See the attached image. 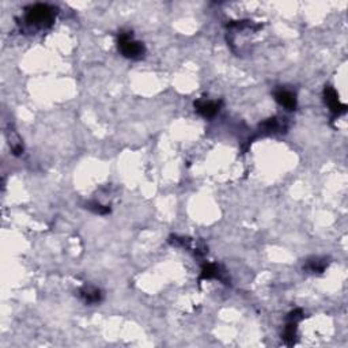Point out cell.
Returning <instances> with one entry per match:
<instances>
[{"instance_id": "1", "label": "cell", "mask_w": 348, "mask_h": 348, "mask_svg": "<svg viewBox=\"0 0 348 348\" xmlns=\"http://www.w3.org/2000/svg\"><path fill=\"white\" fill-rule=\"evenodd\" d=\"M55 11L56 10L48 4H34L26 10L25 19L30 26H34V28H48L52 25L53 18L56 15Z\"/></svg>"}, {"instance_id": "2", "label": "cell", "mask_w": 348, "mask_h": 348, "mask_svg": "<svg viewBox=\"0 0 348 348\" xmlns=\"http://www.w3.org/2000/svg\"><path fill=\"white\" fill-rule=\"evenodd\" d=\"M119 49L127 59H132V60H139L146 53L144 45L139 41L133 40L131 30H121L119 33Z\"/></svg>"}, {"instance_id": "3", "label": "cell", "mask_w": 348, "mask_h": 348, "mask_svg": "<svg viewBox=\"0 0 348 348\" xmlns=\"http://www.w3.org/2000/svg\"><path fill=\"white\" fill-rule=\"evenodd\" d=\"M324 98L327 105L331 109V112L335 114V116H340L343 113H345L347 110V106L344 104H341L339 101V96H337L336 90L332 87V86H327L324 90Z\"/></svg>"}, {"instance_id": "4", "label": "cell", "mask_w": 348, "mask_h": 348, "mask_svg": "<svg viewBox=\"0 0 348 348\" xmlns=\"http://www.w3.org/2000/svg\"><path fill=\"white\" fill-rule=\"evenodd\" d=\"M273 97H275L277 104L287 109V110H295L296 109V96L295 92H292L291 90L280 87L275 90Z\"/></svg>"}, {"instance_id": "5", "label": "cell", "mask_w": 348, "mask_h": 348, "mask_svg": "<svg viewBox=\"0 0 348 348\" xmlns=\"http://www.w3.org/2000/svg\"><path fill=\"white\" fill-rule=\"evenodd\" d=\"M220 105H222V102H218V101L199 100L195 102V109H196L197 113H200L203 117L210 119V117H214L216 113L219 112Z\"/></svg>"}, {"instance_id": "6", "label": "cell", "mask_w": 348, "mask_h": 348, "mask_svg": "<svg viewBox=\"0 0 348 348\" xmlns=\"http://www.w3.org/2000/svg\"><path fill=\"white\" fill-rule=\"evenodd\" d=\"M80 298L86 304H98L102 299V294L98 288L94 287H84L80 290Z\"/></svg>"}, {"instance_id": "7", "label": "cell", "mask_w": 348, "mask_h": 348, "mask_svg": "<svg viewBox=\"0 0 348 348\" xmlns=\"http://www.w3.org/2000/svg\"><path fill=\"white\" fill-rule=\"evenodd\" d=\"M295 336H296V321H290L286 327V331H284V340L287 344H294L295 343Z\"/></svg>"}, {"instance_id": "8", "label": "cell", "mask_w": 348, "mask_h": 348, "mask_svg": "<svg viewBox=\"0 0 348 348\" xmlns=\"http://www.w3.org/2000/svg\"><path fill=\"white\" fill-rule=\"evenodd\" d=\"M328 263L322 259H312L308 261L306 264V269L312 271V272H324V269L327 268Z\"/></svg>"}, {"instance_id": "9", "label": "cell", "mask_w": 348, "mask_h": 348, "mask_svg": "<svg viewBox=\"0 0 348 348\" xmlns=\"http://www.w3.org/2000/svg\"><path fill=\"white\" fill-rule=\"evenodd\" d=\"M219 275V271H218V267L214 264H207L204 265L203 268V272H201V279H211V277H218Z\"/></svg>"}, {"instance_id": "10", "label": "cell", "mask_w": 348, "mask_h": 348, "mask_svg": "<svg viewBox=\"0 0 348 348\" xmlns=\"http://www.w3.org/2000/svg\"><path fill=\"white\" fill-rule=\"evenodd\" d=\"M87 208L94 211L96 214H100V215H105V214H109V212H110V208H109L108 205H101L98 204V203H90Z\"/></svg>"}]
</instances>
